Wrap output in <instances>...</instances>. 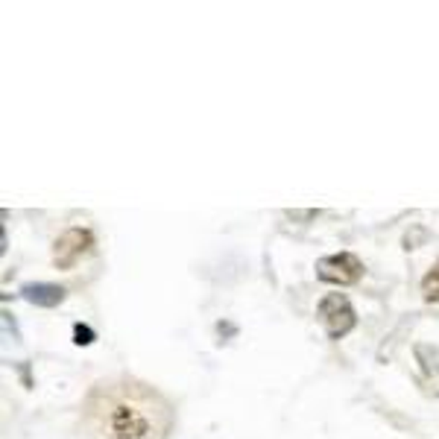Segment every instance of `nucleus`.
<instances>
[{
	"mask_svg": "<svg viewBox=\"0 0 439 439\" xmlns=\"http://www.w3.org/2000/svg\"><path fill=\"white\" fill-rule=\"evenodd\" d=\"M73 343H80V346L94 343V331L88 325H73Z\"/></svg>",
	"mask_w": 439,
	"mask_h": 439,
	"instance_id": "nucleus-7",
	"label": "nucleus"
},
{
	"mask_svg": "<svg viewBox=\"0 0 439 439\" xmlns=\"http://www.w3.org/2000/svg\"><path fill=\"white\" fill-rule=\"evenodd\" d=\"M173 422L167 396L129 375L97 381L80 407L82 439H167Z\"/></svg>",
	"mask_w": 439,
	"mask_h": 439,
	"instance_id": "nucleus-1",
	"label": "nucleus"
},
{
	"mask_svg": "<svg viewBox=\"0 0 439 439\" xmlns=\"http://www.w3.org/2000/svg\"><path fill=\"white\" fill-rule=\"evenodd\" d=\"M23 296H27L33 305H41V308H56L62 299H65V290L59 284H47V281H38V284H23Z\"/></svg>",
	"mask_w": 439,
	"mask_h": 439,
	"instance_id": "nucleus-5",
	"label": "nucleus"
},
{
	"mask_svg": "<svg viewBox=\"0 0 439 439\" xmlns=\"http://www.w3.org/2000/svg\"><path fill=\"white\" fill-rule=\"evenodd\" d=\"M422 293L428 302H439V261L430 266V273L422 278Z\"/></svg>",
	"mask_w": 439,
	"mask_h": 439,
	"instance_id": "nucleus-6",
	"label": "nucleus"
},
{
	"mask_svg": "<svg viewBox=\"0 0 439 439\" xmlns=\"http://www.w3.org/2000/svg\"><path fill=\"white\" fill-rule=\"evenodd\" d=\"M316 276L328 284H354L363 276V264L352 252H340L316 261Z\"/></svg>",
	"mask_w": 439,
	"mask_h": 439,
	"instance_id": "nucleus-3",
	"label": "nucleus"
},
{
	"mask_svg": "<svg viewBox=\"0 0 439 439\" xmlns=\"http://www.w3.org/2000/svg\"><path fill=\"white\" fill-rule=\"evenodd\" d=\"M316 313H320V320H323V325H325L331 340L346 337L354 328V323H357L354 308L349 305V299L343 296V293H331V296H325L320 302V310H316Z\"/></svg>",
	"mask_w": 439,
	"mask_h": 439,
	"instance_id": "nucleus-2",
	"label": "nucleus"
},
{
	"mask_svg": "<svg viewBox=\"0 0 439 439\" xmlns=\"http://www.w3.org/2000/svg\"><path fill=\"white\" fill-rule=\"evenodd\" d=\"M91 243H94L91 232H85V229H67V232L56 240V252H53L56 266H62V270L73 266V264H77V258H82V255L88 252Z\"/></svg>",
	"mask_w": 439,
	"mask_h": 439,
	"instance_id": "nucleus-4",
	"label": "nucleus"
}]
</instances>
